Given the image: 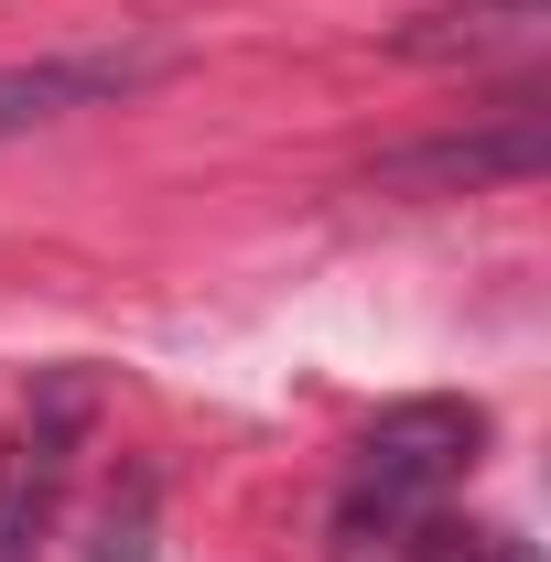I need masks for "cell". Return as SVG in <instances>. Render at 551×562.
Instances as JSON below:
<instances>
[{"label": "cell", "mask_w": 551, "mask_h": 562, "mask_svg": "<svg viewBox=\"0 0 551 562\" xmlns=\"http://www.w3.org/2000/svg\"><path fill=\"white\" fill-rule=\"evenodd\" d=\"M476 443H486L476 401H401V412H379L368 432H357V454H346L336 530H346V541H379V530L421 519L443 487H465Z\"/></svg>", "instance_id": "cell-1"}, {"label": "cell", "mask_w": 551, "mask_h": 562, "mask_svg": "<svg viewBox=\"0 0 551 562\" xmlns=\"http://www.w3.org/2000/svg\"><path fill=\"white\" fill-rule=\"evenodd\" d=\"M87 422H98V390H87L76 368H55V379L22 401V422L0 432V562H33V541L55 530V497H66V476H76Z\"/></svg>", "instance_id": "cell-2"}, {"label": "cell", "mask_w": 551, "mask_h": 562, "mask_svg": "<svg viewBox=\"0 0 551 562\" xmlns=\"http://www.w3.org/2000/svg\"><path fill=\"white\" fill-rule=\"evenodd\" d=\"M541 162H551V131L519 109V120H497V131H454V140L390 151L379 184H401V195H486V184H530Z\"/></svg>", "instance_id": "cell-3"}, {"label": "cell", "mask_w": 551, "mask_h": 562, "mask_svg": "<svg viewBox=\"0 0 551 562\" xmlns=\"http://www.w3.org/2000/svg\"><path fill=\"white\" fill-rule=\"evenodd\" d=\"M162 55H44V66H0V140L44 131V120H76V109H109L151 87Z\"/></svg>", "instance_id": "cell-4"}, {"label": "cell", "mask_w": 551, "mask_h": 562, "mask_svg": "<svg viewBox=\"0 0 551 562\" xmlns=\"http://www.w3.org/2000/svg\"><path fill=\"white\" fill-rule=\"evenodd\" d=\"M551 0H454L421 33H401V55H497V44H541Z\"/></svg>", "instance_id": "cell-5"}, {"label": "cell", "mask_w": 551, "mask_h": 562, "mask_svg": "<svg viewBox=\"0 0 551 562\" xmlns=\"http://www.w3.org/2000/svg\"><path fill=\"white\" fill-rule=\"evenodd\" d=\"M151 552V476H131V497H109L98 519V562H140Z\"/></svg>", "instance_id": "cell-6"}]
</instances>
